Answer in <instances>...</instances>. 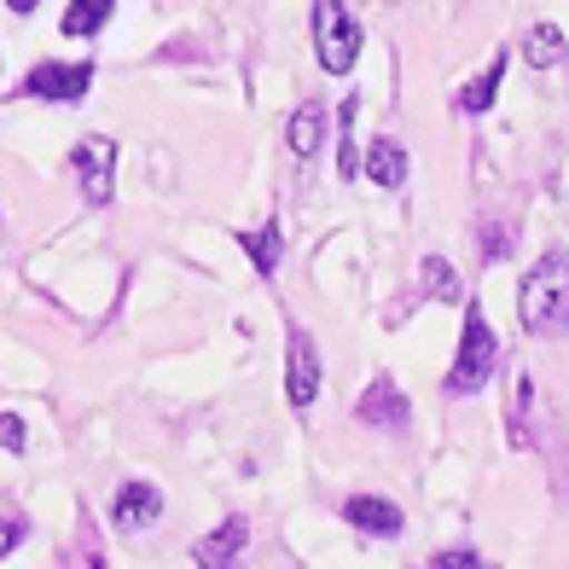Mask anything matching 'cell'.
<instances>
[{
  "label": "cell",
  "instance_id": "obj_1",
  "mask_svg": "<svg viewBox=\"0 0 569 569\" xmlns=\"http://www.w3.org/2000/svg\"><path fill=\"white\" fill-rule=\"evenodd\" d=\"M517 315H523L529 338H563V331H569V256H563V250H547V256H540V262L523 273Z\"/></svg>",
  "mask_w": 569,
  "mask_h": 569
},
{
  "label": "cell",
  "instance_id": "obj_2",
  "mask_svg": "<svg viewBox=\"0 0 569 569\" xmlns=\"http://www.w3.org/2000/svg\"><path fill=\"white\" fill-rule=\"evenodd\" d=\"M495 360H500V338L495 326H488V315L477 302H465V331H459V355L448 367V396H477L488 378H495Z\"/></svg>",
  "mask_w": 569,
  "mask_h": 569
},
{
  "label": "cell",
  "instance_id": "obj_3",
  "mask_svg": "<svg viewBox=\"0 0 569 569\" xmlns=\"http://www.w3.org/2000/svg\"><path fill=\"white\" fill-rule=\"evenodd\" d=\"M360 47H367V30L355 23V12L343 0H315V53L326 76H349Z\"/></svg>",
  "mask_w": 569,
  "mask_h": 569
},
{
  "label": "cell",
  "instance_id": "obj_4",
  "mask_svg": "<svg viewBox=\"0 0 569 569\" xmlns=\"http://www.w3.org/2000/svg\"><path fill=\"white\" fill-rule=\"evenodd\" d=\"M320 383H326L320 343L308 338L302 326H291V338H284V396H291L297 412H308V407L320 401Z\"/></svg>",
  "mask_w": 569,
  "mask_h": 569
},
{
  "label": "cell",
  "instance_id": "obj_5",
  "mask_svg": "<svg viewBox=\"0 0 569 569\" xmlns=\"http://www.w3.org/2000/svg\"><path fill=\"white\" fill-rule=\"evenodd\" d=\"M70 163H76V187H82V198L93 203V210H106L111 192H117V140L88 134L82 146L70 151Z\"/></svg>",
  "mask_w": 569,
  "mask_h": 569
},
{
  "label": "cell",
  "instance_id": "obj_6",
  "mask_svg": "<svg viewBox=\"0 0 569 569\" xmlns=\"http://www.w3.org/2000/svg\"><path fill=\"white\" fill-rule=\"evenodd\" d=\"M93 88V64H64V59H41L30 76L18 82L23 99H59V106H76Z\"/></svg>",
  "mask_w": 569,
  "mask_h": 569
},
{
  "label": "cell",
  "instance_id": "obj_7",
  "mask_svg": "<svg viewBox=\"0 0 569 569\" xmlns=\"http://www.w3.org/2000/svg\"><path fill=\"white\" fill-rule=\"evenodd\" d=\"M244 547H250V517L232 511L227 523H216L198 540L192 558H198V569H244Z\"/></svg>",
  "mask_w": 569,
  "mask_h": 569
},
{
  "label": "cell",
  "instance_id": "obj_8",
  "mask_svg": "<svg viewBox=\"0 0 569 569\" xmlns=\"http://www.w3.org/2000/svg\"><path fill=\"white\" fill-rule=\"evenodd\" d=\"M355 412L378 430H407L412 425V401L396 390V378H372V390L355 401Z\"/></svg>",
  "mask_w": 569,
  "mask_h": 569
},
{
  "label": "cell",
  "instance_id": "obj_9",
  "mask_svg": "<svg viewBox=\"0 0 569 569\" xmlns=\"http://www.w3.org/2000/svg\"><path fill=\"white\" fill-rule=\"evenodd\" d=\"M163 517V495L151 482H122L117 488V506H111V523L122 535H134V529H151Z\"/></svg>",
  "mask_w": 569,
  "mask_h": 569
},
{
  "label": "cell",
  "instance_id": "obj_10",
  "mask_svg": "<svg viewBox=\"0 0 569 569\" xmlns=\"http://www.w3.org/2000/svg\"><path fill=\"white\" fill-rule=\"evenodd\" d=\"M343 517H349L355 529L378 535V540H396L401 523H407L401 506H396V500H383V495H349V500H343Z\"/></svg>",
  "mask_w": 569,
  "mask_h": 569
},
{
  "label": "cell",
  "instance_id": "obj_11",
  "mask_svg": "<svg viewBox=\"0 0 569 569\" xmlns=\"http://www.w3.org/2000/svg\"><path fill=\"white\" fill-rule=\"evenodd\" d=\"M407 174H412L407 146H401V140H390V134H378V140L367 146V180H378V187L401 192V187H407Z\"/></svg>",
  "mask_w": 569,
  "mask_h": 569
},
{
  "label": "cell",
  "instance_id": "obj_12",
  "mask_svg": "<svg viewBox=\"0 0 569 569\" xmlns=\"http://www.w3.org/2000/svg\"><path fill=\"white\" fill-rule=\"evenodd\" d=\"M506 64H511V53L488 59V70L477 76V82H465V88L453 93V111H465V117H488V111H495V93H500V82H506Z\"/></svg>",
  "mask_w": 569,
  "mask_h": 569
},
{
  "label": "cell",
  "instance_id": "obj_13",
  "mask_svg": "<svg viewBox=\"0 0 569 569\" xmlns=\"http://www.w3.org/2000/svg\"><path fill=\"white\" fill-rule=\"evenodd\" d=\"M239 250L250 256L256 279H273L279 262H284V232H279V221H262L256 232H239Z\"/></svg>",
  "mask_w": 569,
  "mask_h": 569
},
{
  "label": "cell",
  "instance_id": "obj_14",
  "mask_svg": "<svg viewBox=\"0 0 569 569\" xmlns=\"http://www.w3.org/2000/svg\"><path fill=\"white\" fill-rule=\"evenodd\" d=\"M320 140H326V111L320 106H297L291 122H284V146H291L297 158H315Z\"/></svg>",
  "mask_w": 569,
  "mask_h": 569
},
{
  "label": "cell",
  "instance_id": "obj_15",
  "mask_svg": "<svg viewBox=\"0 0 569 569\" xmlns=\"http://www.w3.org/2000/svg\"><path fill=\"white\" fill-rule=\"evenodd\" d=\"M563 53H569V41H563L558 23H529V36H523V64L529 70H552Z\"/></svg>",
  "mask_w": 569,
  "mask_h": 569
},
{
  "label": "cell",
  "instance_id": "obj_16",
  "mask_svg": "<svg viewBox=\"0 0 569 569\" xmlns=\"http://www.w3.org/2000/svg\"><path fill=\"white\" fill-rule=\"evenodd\" d=\"M106 23H111V0H70L59 30H64L70 41H93L99 30H106Z\"/></svg>",
  "mask_w": 569,
  "mask_h": 569
},
{
  "label": "cell",
  "instance_id": "obj_17",
  "mask_svg": "<svg viewBox=\"0 0 569 569\" xmlns=\"http://www.w3.org/2000/svg\"><path fill=\"white\" fill-rule=\"evenodd\" d=\"M355 117H360V99L349 93L338 106V169H343V180H360V169H367V158H360V146H355Z\"/></svg>",
  "mask_w": 569,
  "mask_h": 569
},
{
  "label": "cell",
  "instance_id": "obj_18",
  "mask_svg": "<svg viewBox=\"0 0 569 569\" xmlns=\"http://www.w3.org/2000/svg\"><path fill=\"white\" fill-rule=\"evenodd\" d=\"M425 291H430L436 302H459L465 284H459V273L442 262V256H425Z\"/></svg>",
  "mask_w": 569,
  "mask_h": 569
},
{
  "label": "cell",
  "instance_id": "obj_19",
  "mask_svg": "<svg viewBox=\"0 0 569 569\" xmlns=\"http://www.w3.org/2000/svg\"><path fill=\"white\" fill-rule=\"evenodd\" d=\"M482 250H488L482 262H500V256L511 250V221H506V227H500V221H488V227H482Z\"/></svg>",
  "mask_w": 569,
  "mask_h": 569
},
{
  "label": "cell",
  "instance_id": "obj_20",
  "mask_svg": "<svg viewBox=\"0 0 569 569\" xmlns=\"http://www.w3.org/2000/svg\"><path fill=\"white\" fill-rule=\"evenodd\" d=\"M0 448H7V453L30 448V442H23V419H18V412H0Z\"/></svg>",
  "mask_w": 569,
  "mask_h": 569
},
{
  "label": "cell",
  "instance_id": "obj_21",
  "mask_svg": "<svg viewBox=\"0 0 569 569\" xmlns=\"http://www.w3.org/2000/svg\"><path fill=\"white\" fill-rule=\"evenodd\" d=\"M430 569H488V563H482L471 547H453V552H442V558H436Z\"/></svg>",
  "mask_w": 569,
  "mask_h": 569
},
{
  "label": "cell",
  "instance_id": "obj_22",
  "mask_svg": "<svg viewBox=\"0 0 569 569\" xmlns=\"http://www.w3.org/2000/svg\"><path fill=\"white\" fill-rule=\"evenodd\" d=\"M18 540H23V523H18V517H0V558H7Z\"/></svg>",
  "mask_w": 569,
  "mask_h": 569
},
{
  "label": "cell",
  "instance_id": "obj_23",
  "mask_svg": "<svg viewBox=\"0 0 569 569\" xmlns=\"http://www.w3.org/2000/svg\"><path fill=\"white\" fill-rule=\"evenodd\" d=\"M7 7H12V12H36V7H41V0H7Z\"/></svg>",
  "mask_w": 569,
  "mask_h": 569
}]
</instances>
